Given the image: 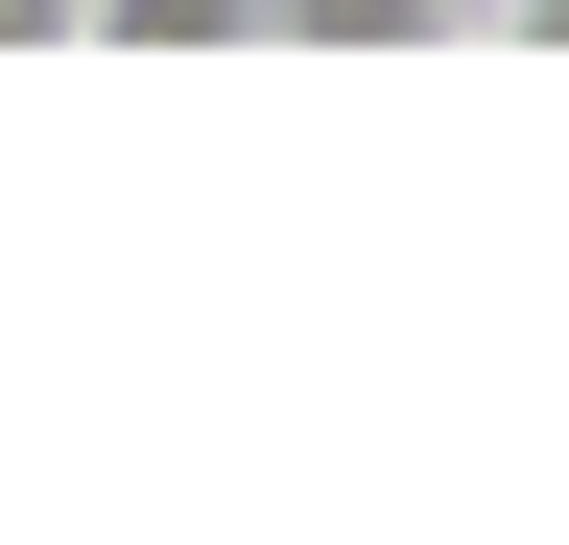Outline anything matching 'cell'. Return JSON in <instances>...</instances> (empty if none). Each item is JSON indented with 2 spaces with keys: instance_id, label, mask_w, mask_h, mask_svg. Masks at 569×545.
Wrapping results in <instances>:
<instances>
[{
  "instance_id": "cell-4",
  "label": "cell",
  "mask_w": 569,
  "mask_h": 545,
  "mask_svg": "<svg viewBox=\"0 0 569 545\" xmlns=\"http://www.w3.org/2000/svg\"><path fill=\"white\" fill-rule=\"evenodd\" d=\"M498 48H569V0H498Z\"/></svg>"
},
{
  "instance_id": "cell-3",
  "label": "cell",
  "mask_w": 569,
  "mask_h": 545,
  "mask_svg": "<svg viewBox=\"0 0 569 545\" xmlns=\"http://www.w3.org/2000/svg\"><path fill=\"white\" fill-rule=\"evenodd\" d=\"M0 48H96V0H0Z\"/></svg>"
},
{
  "instance_id": "cell-1",
  "label": "cell",
  "mask_w": 569,
  "mask_h": 545,
  "mask_svg": "<svg viewBox=\"0 0 569 545\" xmlns=\"http://www.w3.org/2000/svg\"><path fill=\"white\" fill-rule=\"evenodd\" d=\"M498 0H261V48H475Z\"/></svg>"
},
{
  "instance_id": "cell-2",
  "label": "cell",
  "mask_w": 569,
  "mask_h": 545,
  "mask_svg": "<svg viewBox=\"0 0 569 545\" xmlns=\"http://www.w3.org/2000/svg\"><path fill=\"white\" fill-rule=\"evenodd\" d=\"M96 48H261V0H96Z\"/></svg>"
}]
</instances>
